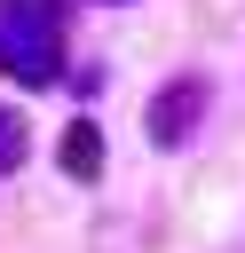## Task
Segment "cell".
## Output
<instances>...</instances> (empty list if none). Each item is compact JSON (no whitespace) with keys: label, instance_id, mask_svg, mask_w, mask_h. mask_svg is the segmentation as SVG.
<instances>
[{"label":"cell","instance_id":"cell-1","mask_svg":"<svg viewBox=\"0 0 245 253\" xmlns=\"http://www.w3.org/2000/svg\"><path fill=\"white\" fill-rule=\"evenodd\" d=\"M55 8L63 0H0V71H16L24 87H55V71H63V55H55L63 16Z\"/></svg>","mask_w":245,"mask_h":253},{"label":"cell","instance_id":"cell-3","mask_svg":"<svg viewBox=\"0 0 245 253\" xmlns=\"http://www.w3.org/2000/svg\"><path fill=\"white\" fill-rule=\"evenodd\" d=\"M63 174H79V182H95V174H103V134H95L87 119H71V126H63Z\"/></svg>","mask_w":245,"mask_h":253},{"label":"cell","instance_id":"cell-4","mask_svg":"<svg viewBox=\"0 0 245 253\" xmlns=\"http://www.w3.org/2000/svg\"><path fill=\"white\" fill-rule=\"evenodd\" d=\"M24 158V126H16V111H0V166H16Z\"/></svg>","mask_w":245,"mask_h":253},{"label":"cell","instance_id":"cell-2","mask_svg":"<svg viewBox=\"0 0 245 253\" xmlns=\"http://www.w3.org/2000/svg\"><path fill=\"white\" fill-rule=\"evenodd\" d=\"M198 119H205V79H174V87L150 95V142L158 150H182Z\"/></svg>","mask_w":245,"mask_h":253}]
</instances>
